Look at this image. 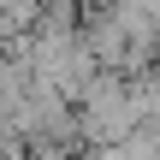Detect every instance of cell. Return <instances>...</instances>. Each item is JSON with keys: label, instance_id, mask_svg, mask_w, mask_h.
Masks as SVG:
<instances>
[{"label": "cell", "instance_id": "7a4b0ae2", "mask_svg": "<svg viewBox=\"0 0 160 160\" xmlns=\"http://www.w3.org/2000/svg\"><path fill=\"white\" fill-rule=\"evenodd\" d=\"M131 95H137L142 125H154V131H160V59L148 65V71H137V77H131Z\"/></svg>", "mask_w": 160, "mask_h": 160}, {"label": "cell", "instance_id": "6da1fadb", "mask_svg": "<svg viewBox=\"0 0 160 160\" xmlns=\"http://www.w3.org/2000/svg\"><path fill=\"white\" fill-rule=\"evenodd\" d=\"M77 131L83 142H125L131 131H142V113H137V95H131V77L101 65L83 95H77Z\"/></svg>", "mask_w": 160, "mask_h": 160}]
</instances>
